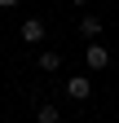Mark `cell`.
<instances>
[{"mask_svg": "<svg viewBox=\"0 0 119 123\" xmlns=\"http://www.w3.org/2000/svg\"><path fill=\"white\" fill-rule=\"evenodd\" d=\"M84 66H88V70H106V66H110V53H106V49L93 40V44L84 49Z\"/></svg>", "mask_w": 119, "mask_h": 123, "instance_id": "obj_1", "label": "cell"}, {"mask_svg": "<svg viewBox=\"0 0 119 123\" xmlns=\"http://www.w3.org/2000/svg\"><path fill=\"white\" fill-rule=\"evenodd\" d=\"M66 92H71V101H88V97H93V84H88L84 75H71V79H66Z\"/></svg>", "mask_w": 119, "mask_h": 123, "instance_id": "obj_2", "label": "cell"}, {"mask_svg": "<svg viewBox=\"0 0 119 123\" xmlns=\"http://www.w3.org/2000/svg\"><path fill=\"white\" fill-rule=\"evenodd\" d=\"M22 40H26V44H40V40H44V22H40V18H26V22H22Z\"/></svg>", "mask_w": 119, "mask_h": 123, "instance_id": "obj_3", "label": "cell"}, {"mask_svg": "<svg viewBox=\"0 0 119 123\" xmlns=\"http://www.w3.org/2000/svg\"><path fill=\"white\" fill-rule=\"evenodd\" d=\"M35 123H62V110H57V105H49V101H44L40 110H35Z\"/></svg>", "mask_w": 119, "mask_h": 123, "instance_id": "obj_4", "label": "cell"}, {"mask_svg": "<svg viewBox=\"0 0 119 123\" xmlns=\"http://www.w3.org/2000/svg\"><path fill=\"white\" fill-rule=\"evenodd\" d=\"M79 31H84L88 40H97L101 35V18H79Z\"/></svg>", "mask_w": 119, "mask_h": 123, "instance_id": "obj_5", "label": "cell"}, {"mask_svg": "<svg viewBox=\"0 0 119 123\" xmlns=\"http://www.w3.org/2000/svg\"><path fill=\"white\" fill-rule=\"evenodd\" d=\"M62 66V53H40V70H57Z\"/></svg>", "mask_w": 119, "mask_h": 123, "instance_id": "obj_6", "label": "cell"}, {"mask_svg": "<svg viewBox=\"0 0 119 123\" xmlns=\"http://www.w3.org/2000/svg\"><path fill=\"white\" fill-rule=\"evenodd\" d=\"M13 5H18V0H0V9H13Z\"/></svg>", "mask_w": 119, "mask_h": 123, "instance_id": "obj_7", "label": "cell"}, {"mask_svg": "<svg viewBox=\"0 0 119 123\" xmlns=\"http://www.w3.org/2000/svg\"><path fill=\"white\" fill-rule=\"evenodd\" d=\"M75 5H88V0H75Z\"/></svg>", "mask_w": 119, "mask_h": 123, "instance_id": "obj_8", "label": "cell"}]
</instances>
